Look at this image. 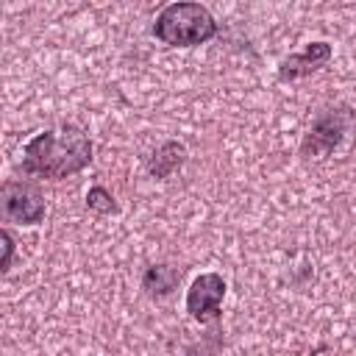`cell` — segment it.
Masks as SVG:
<instances>
[{
	"instance_id": "1",
	"label": "cell",
	"mask_w": 356,
	"mask_h": 356,
	"mask_svg": "<svg viewBox=\"0 0 356 356\" xmlns=\"http://www.w3.org/2000/svg\"><path fill=\"white\" fill-rule=\"evenodd\" d=\"M92 161V142L83 128L61 125L53 131L36 134L22 150V172L61 181L81 172Z\"/></svg>"
},
{
	"instance_id": "5",
	"label": "cell",
	"mask_w": 356,
	"mask_h": 356,
	"mask_svg": "<svg viewBox=\"0 0 356 356\" xmlns=\"http://www.w3.org/2000/svg\"><path fill=\"white\" fill-rule=\"evenodd\" d=\"M222 298H225V281L217 273H203L192 281L186 292V312L197 323H211L222 314Z\"/></svg>"
},
{
	"instance_id": "10",
	"label": "cell",
	"mask_w": 356,
	"mask_h": 356,
	"mask_svg": "<svg viewBox=\"0 0 356 356\" xmlns=\"http://www.w3.org/2000/svg\"><path fill=\"white\" fill-rule=\"evenodd\" d=\"M0 239H3V250H6V253H3V270H8V267H11L14 242H11V234H8V231H3V234H0Z\"/></svg>"
},
{
	"instance_id": "9",
	"label": "cell",
	"mask_w": 356,
	"mask_h": 356,
	"mask_svg": "<svg viewBox=\"0 0 356 356\" xmlns=\"http://www.w3.org/2000/svg\"><path fill=\"white\" fill-rule=\"evenodd\" d=\"M86 206L92 211H97V214H114L117 211V203H114V197H111V192L106 186H89Z\"/></svg>"
},
{
	"instance_id": "4",
	"label": "cell",
	"mask_w": 356,
	"mask_h": 356,
	"mask_svg": "<svg viewBox=\"0 0 356 356\" xmlns=\"http://www.w3.org/2000/svg\"><path fill=\"white\" fill-rule=\"evenodd\" d=\"M3 217L19 225H36L44 217V197L28 181H6L0 189Z\"/></svg>"
},
{
	"instance_id": "7",
	"label": "cell",
	"mask_w": 356,
	"mask_h": 356,
	"mask_svg": "<svg viewBox=\"0 0 356 356\" xmlns=\"http://www.w3.org/2000/svg\"><path fill=\"white\" fill-rule=\"evenodd\" d=\"M184 161H186V147H184L181 142L170 139V142H164V145H159V147L153 150V156L147 159V172H150L153 178L164 181V178H170Z\"/></svg>"
},
{
	"instance_id": "8",
	"label": "cell",
	"mask_w": 356,
	"mask_h": 356,
	"mask_svg": "<svg viewBox=\"0 0 356 356\" xmlns=\"http://www.w3.org/2000/svg\"><path fill=\"white\" fill-rule=\"evenodd\" d=\"M181 284V270L172 264H150L142 275V289L153 298H164Z\"/></svg>"
},
{
	"instance_id": "6",
	"label": "cell",
	"mask_w": 356,
	"mask_h": 356,
	"mask_svg": "<svg viewBox=\"0 0 356 356\" xmlns=\"http://www.w3.org/2000/svg\"><path fill=\"white\" fill-rule=\"evenodd\" d=\"M331 58V44L328 42H309L300 53L289 56L281 61L278 67V81H298V78H306L312 72H317L325 61Z\"/></svg>"
},
{
	"instance_id": "2",
	"label": "cell",
	"mask_w": 356,
	"mask_h": 356,
	"mask_svg": "<svg viewBox=\"0 0 356 356\" xmlns=\"http://www.w3.org/2000/svg\"><path fill=\"white\" fill-rule=\"evenodd\" d=\"M217 33L211 11L200 3H170L153 22V36L170 47H195Z\"/></svg>"
},
{
	"instance_id": "3",
	"label": "cell",
	"mask_w": 356,
	"mask_h": 356,
	"mask_svg": "<svg viewBox=\"0 0 356 356\" xmlns=\"http://www.w3.org/2000/svg\"><path fill=\"white\" fill-rule=\"evenodd\" d=\"M356 128V117L348 106H328L323 108L314 122L309 125L303 142H300V156L303 159H325L334 153L342 139Z\"/></svg>"
}]
</instances>
